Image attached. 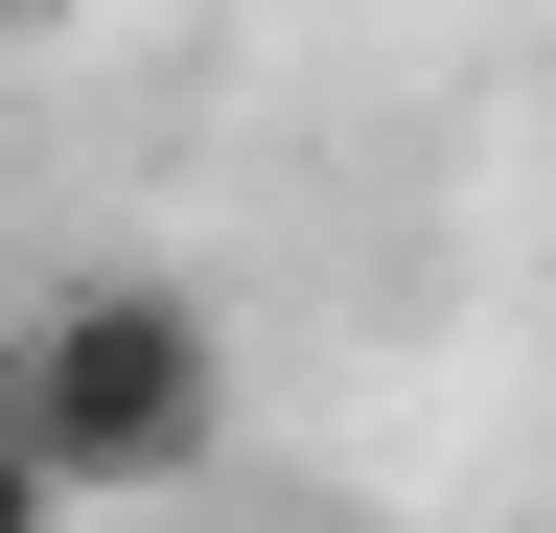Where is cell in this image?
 <instances>
[{
    "mask_svg": "<svg viewBox=\"0 0 556 533\" xmlns=\"http://www.w3.org/2000/svg\"><path fill=\"white\" fill-rule=\"evenodd\" d=\"M0 418H24V464L70 510L93 487H186V464L232 441V325L186 279H70L24 348H0Z\"/></svg>",
    "mask_w": 556,
    "mask_h": 533,
    "instance_id": "cell-1",
    "label": "cell"
},
{
    "mask_svg": "<svg viewBox=\"0 0 556 533\" xmlns=\"http://www.w3.org/2000/svg\"><path fill=\"white\" fill-rule=\"evenodd\" d=\"M47 510H70V487H47V464H24V418H0V533H47Z\"/></svg>",
    "mask_w": 556,
    "mask_h": 533,
    "instance_id": "cell-2",
    "label": "cell"
}]
</instances>
